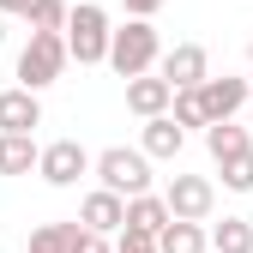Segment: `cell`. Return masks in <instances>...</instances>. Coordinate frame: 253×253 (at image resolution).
Segmentation results:
<instances>
[{
	"instance_id": "24",
	"label": "cell",
	"mask_w": 253,
	"mask_h": 253,
	"mask_svg": "<svg viewBox=\"0 0 253 253\" xmlns=\"http://www.w3.org/2000/svg\"><path fill=\"white\" fill-rule=\"evenodd\" d=\"M121 6H126V18H157L169 0H121Z\"/></svg>"
},
{
	"instance_id": "21",
	"label": "cell",
	"mask_w": 253,
	"mask_h": 253,
	"mask_svg": "<svg viewBox=\"0 0 253 253\" xmlns=\"http://www.w3.org/2000/svg\"><path fill=\"white\" fill-rule=\"evenodd\" d=\"M30 30H60L67 24V0H30Z\"/></svg>"
},
{
	"instance_id": "16",
	"label": "cell",
	"mask_w": 253,
	"mask_h": 253,
	"mask_svg": "<svg viewBox=\"0 0 253 253\" xmlns=\"http://www.w3.org/2000/svg\"><path fill=\"white\" fill-rule=\"evenodd\" d=\"M37 169V133H0V175H30Z\"/></svg>"
},
{
	"instance_id": "17",
	"label": "cell",
	"mask_w": 253,
	"mask_h": 253,
	"mask_svg": "<svg viewBox=\"0 0 253 253\" xmlns=\"http://www.w3.org/2000/svg\"><path fill=\"white\" fill-rule=\"evenodd\" d=\"M211 253H253V223L247 217H223V223H211L205 229Z\"/></svg>"
},
{
	"instance_id": "27",
	"label": "cell",
	"mask_w": 253,
	"mask_h": 253,
	"mask_svg": "<svg viewBox=\"0 0 253 253\" xmlns=\"http://www.w3.org/2000/svg\"><path fill=\"white\" fill-rule=\"evenodd\" d=\"M247 133H253V121H247Z\"/></svg>"
},
{
	"instance_id": "19",
	"label": "cell",
	"mask_w": 253,
	"mask_h": 253,
	"mask_svg": "<svg viewBox=\"0 0 253 253\" xmlns=\"http://www.w3.org/2000/svg\"><path fill=\"white\" fill-rule=\"evenodd\" d=\"M169 115H175V126H199V133H205V103H199V84H193V90H175V97H169Z\"/></svg>"
},
{
	"instance_id": "22",
	"label": "cell",
	"mask_w": 253,
	"mask_h": 253,
	"mask_svg": "<svg viewBox=\"0 0 253 253\" xmlns=\"http://www.w3.org/2000/svg\"><path fill=\"white\" fill-rule=\"evenodd\" d=\"M30 253H67V229L60 223H37L30 229Z\"/></svg>"
},
{
	"instance_id": "6",
	"label": "cell",
	"mask_w": 253,
	"mask_h": 253,
	"mask_svg": "<svg viewBox=\"0 0 253 253\" xmlns=\"http://www.w3.org/2000/svg\"><path fill=\"white\" fill-rule=\"evenodd\" d=\"M163 205L169 217H187V223H211V211H217V187L205 175H175L163 187Z\"/></svg>"
},
{
	"instance_id": "12",
	"label": "cell",
	"mask_w": 253,
	"mask_h": 253,
	"mask_svg": "<svg viewBox=\"0 0 253 253\" xmlns=\"http://www.w3.org/2000/svg\"><path fill=\"white\" fill-rule=\"evenodd\" d=\"M169 223V205H163V193H133L126 199V211H121V229H133V235H151L157 241V229Z\"/></svg>"
},
{
	"instance_id": "2",
	"label": "cell",
	"mask_w": 253,
	"mask_h": 253,
	"mask_svg": "<svg viewBox=\"0 0 253 253\" xmlns=\"http://www.w3.org/2000/svg\"><path fill=\"white\" fill-rule=\"evenodd\" d=\"M109 12L97 6V0H79V6H67V24H60V37H67V60H79V67H103L109 54Z\"/></svg>"
},
{
	"instance_id": "8",
	"label": "cell",
	"mask_w": 253,
	"mask_h": 253,
	"mask_svg": "<svg viewBox=\"0 0 253 253\" xmlns=\"http://www.w3.org/2000/svg\"><path fill=\"white\" fill-rule=\"evenodd\" d=\"M247 90H253V84H247V79H229V73H223V79H205V84H199L205 126H211V121H229V115H241V109H247Z\"/></svg>"
},
{
	"instance_id": "25",
	"label": "cell",
	"mask_w": 253,
	"mask_h": 253,
	"mask_svg": "<svg viewBox=\"0 0 253 253\" xmlns=\"http://www.w3.org/2000/svg\"><path fill=\"white\" fill-rule=\"evenodd\" d=\"M0 12H6V18H24V12H30V0H0Z\"/></svg>"
},
{
	"instance_id": "15",
	"label": "cell",
	"mask_w": 253,
	"mask_h": 253,
	"mask_svg": "<svg viewBox=\"0 0 253 253\" xmlns=\"http://www.w3.org/2000/svg\"><path fill=\"white\" fill-rule=\"evenodd\" d=\"M247 145H253V133H247V126H241L235 115L205 126V151H211V163H223V157H235V151H247Z\"/></svg>"
},
{
	"instance_id": "13",
	"label": "cell",
	"mask_w": 253,
	"mask_h": 253,
	"mask_svg": "<svg viewBox=\"0 0 253 253\" xmlns=\"http://www.w3.org/2000/svg\"><path fill=\"white\" fill-rule=\"evenodd\" d=\"M181 145H187V126H175V115H151L145 121V133H139V151L145 157H181Z\"/></svg>"
},
{
	"instance_id": "26",
	"label": "cell",
	"mask_w": 253,
	"mask_h": 253,
	"mask_svg": "<svg viewBox=\"0 0 253 253\" xmlns=\"http://www.w3.org/2000/svg\"><path fill=\"white\" fill-rule=\"evenodd\" d=\"M0 42H6V12H0Z\"/></svg>"
},
{
	"instance_id": "11",
	"label": "cell",
	"mask_w": 253,
	"mask_h": 253,
	"mask_svg": "<svg viewBox=\"0 0 253 253\" xmlns=\"http://www.w3.org/2000/svg\"><path fill=\"white\" fill-rule=\"evenodd\" d=\"M121 211H126V199L109 193V187H97V193H84V199H79V223H84V229H97V235H115V229H121Z\"/></svg>"
},
{
	"instance_id": "23",
	"label": "cell",
	"mask_w": 253,
	"mask_h": 253,
	"mask_svg": "<svg viewBox=\"0 0 253 253\" xmlns=\"http://www.w3.org/2000/svg\"><path fill=\"white\" fill-rule=\"evenodd\" d=\"M115 253H157L151 235H133V229H115Z\"/></svg>"
},
{
	"instance_id": "10",
	"label": "cell",
	"mask_w": 253,
	"mask_h": 253,
	"mask_svg": "<svg viewBox=\"0 0 253 253\" xmlns=\"http://www.w3.org/2000/svg\"><path fill=\"white\" fill-rule=\"evenodd\" d=\"M169 97H175V90H169V79L163 73H139V79H126V109H133L139 121H151V115H169Z\"/></svg>"
},
{
	"instance_id": "29",
	"label": "cell",
	"mask_w": 253,
	"mask_h": 253,
	"mask_svg": "<svg viewBox=\"0 0 253 253\" xmlns=\"http://www.w3.org/2000/svg\"><path fill=\"white\" fill-rule=\"evenodd\" d=\"M205 253H211V247H205Z\"/></svg>"
},
{
	"instance_id": "4",
	"label": "cell",
	"mask_w": 253,
	"mask_h": 253,
	"mask_svg": "<svg viewBox=\"0 0 253 253\" xmlns=\"http://www.w3.org/2000/svg\"><path fill=\"white\" fill-rule=\"evenodd\" d=\"M67 73V37L60 30H30V42L18 48V84L24 90H48Z\"/></svg>"
},
{
	"instance_id": "1",
	"label": "cell",
	"mask_w": 253,
	"mask_h": 253,
	"mask_svg": "<svg viewBox=\"0 0 253 253\" xmlns=\"http://www.w3.org/2000/svg\"><path fill=\"white\" fill-rule=\"evenodd\" d=\"M157 54H163L157 24H151V18H126L121 30H109V54H103V67H115L121 79H139V73L157 67Z\"/></svg>"
},
{
	"instance_id": "18",
	"label": "cell",
	"mask_w": 253,
	"mask_h": 253,
	"mask_svg": "<svg viewBox=\"0 0 253 253\" xmlns=\"http://www.w3.org/2000/svg\"><path fill=\"white\" fill-rule=\"evenodd\" d=\"M217 169H223V187H229V193H253V145L235 151V157H223Z\"/></svg>"
},
{
	"instance_id": "7",
	"label": "cell",
	"mask_w": 253,
	"mask_h": 253,
	"mask_svg": "<svg viewBox=\"0 0 253 253\" xmlns=\"http://www.w3.org/2000/svg\"><path fill=\"white\" fill-rule=\"evenodd\" d=\"M157 73L169 79V90H193L211 79V54H205V42H175L169 54H157Z\"/></svg>"
},
{
	"instance_id": "3",
	"label": "cell",
	"mask_w": 253,
	"mask_h": 253,
	"mask_svg": "<svg viewBox=\"0 0 253 253\" xmlns=\"http://www.w3.org/2000/svg\"><path fill=\"white\" fill-rule=\"evenodd\" d=\"M90 175H97V187H109V193L133 199V193H151V157L145 151H126V145H109L90 157Z\"/></svg>"
},
{
	"instance_id": "9",
	"label": "cell",
	"mask_w": 253,
	"mask_h": 253,
	"mask_svg": "<svg viewBox=\"0 0 253 253\" xmlns=\"http://www.w3.org/2000/svg\"><path fill=\"white\" fill-rule=\"evenodd\" d=\"M42 126V90H0V133H37Z\"/></svg>"
},
{
	"instance_id": "5",
	"label": "cell",
	"mask_w": 253,
	"mask_h": 253,
	"mask_svg": "<svg viewBox=\"0 0 253 253\" xmlns=\"http://www.w3.org/2000/svg\"><path fill=\"white\" fill-rule=\"evenodd\" d=\"M37 175L48 187H79L90 175V151L79 139H54V145H37Z\"/></svg>"
},
{
	"instance_id": "28",
	"label": "cell",
	"mask_w": 253,
	"mask_h": 253,
	"mask_svg": "<svg viewBox=\"0 0 253 253\" xmlns=\"http://www.w3.org/2000/svg\"><path fill=\"white\" fill-rule=\"evenodd\" d=\"M247 84H253V73H247Z\"/></svg>"
},
{
	"instance_id": "20",
	"label": "cell",
	"mask_w": 253,
	"mask_h": 253,
	"mask_svg": "<svg viewBox=\"0 0 253 253\" xmlns=\"http://www.w3.org/2000/svg\"><path fill=\"white\" fill-rule=\"evenodd\" d=\"M60 229H67V253H115V241L97 235V229H84L79 217H73V223H60Z\"/></svg>"
},
{
	"instance_id": "14",
	"label": "cell",
	"mask_w": 253,
	"mask_h": 253,
	"mask_svg": "<svg viewBox=\"0 0 253 253\" xmlns=\"http://www.w3.org/2000/svg\"><path fill=\"white\" fill-rule=\"evenodd\" d=\"M205 223H187V217H169L157 229V253H205Z\"/></svg>"
}]
</instances>
